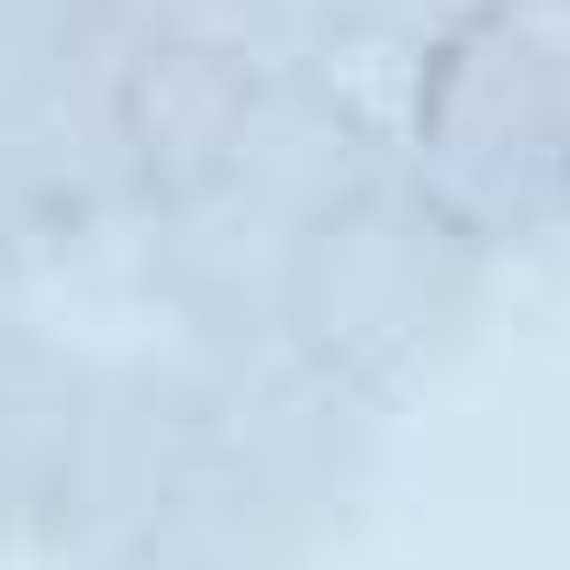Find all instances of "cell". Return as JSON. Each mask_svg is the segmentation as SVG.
I'll list each match as a JSON object with an SVG mask.
<instances>
[{"label":"cell","instance_id":"obj_1","mask_svg":"<svg viewBox=\"0 0 570 570\" xmlns=\"http://www.w3.org/2000/svg\"><path fill=\"white\" fill-rule=\"evenodd\" d=\"M202 381V459L124 570H325L392 470V414L303 347H257Z\"/></svg>","mask_w":570,"mask_h":570},{"label":"cell","instance_id":"obj_2","mask_svg":"<svg viewBox=\"0 0 570 570\" xmlns=\"http://www.w3.org/2000/svg\"><path fill=\"white\" fill-rule=\"evenodd\" d=\"M492 292L503 257H481L403 168H381L358 202H336L303 235L292 268V347L347 381L381 414H414L425 392H448L481 336H492Z\"/></svg>","mask_w":570,"mask_h":570},{"label":"cell","instance_id":"obj_3","mask_svg":"<svg viewBox=\"0 0 570 570\" xmlns=\"http://www.w3.org/2000/svg\"><path fill=\"white\" fill-rule=\"evenodd\" d=\"M392 168L481 257H525L570 235V12L559 0H492L425 68Z\"/></svg>","mask_w":570,"mask_h":570},{"label":"cell","instance_id":"obj_4","mask_svg":"<svg viewBox=\"0 0 570 570\" xmlns=\"http://www.w3.org/2000/svg\"><path fill=\"white\" fill-rule=\"evenodd\" d=\"M292 268H303V224L257 202L246 179H202L179 202H146L124 235V279L157 325V347L235 370L257 347H292Z\"/></svg>","mask_w":570,"mask_h":570},{"label":"cell","instance_id":"obj_5","mask_svg":"<svg viewBox=\"0 0 570 570\" xmlns=\"http://www.w3.org/2000/svg\"><path fill=\"white\" fill-rule=\"evenodd\" d=\"M202 358L179 347H90V403L68 436V481H57V525H46V570H124L157 514L179 503L190 459H202Z\"/></svg>","mask_w":570,"mask_h":570},{"label":"cell","instance_id":"obj_6","mask_svg":"<svg viewBox=\"0 0 570 570\" xmlns=\"http://www.w3.org/2000/svg\"><path fill=\"white\" fill-rule=\"evenodd\" d=\"M135 168L112 135V57H57L35 90L0 101V257L12 268H68V257H124L135 235Z\"/></svg>","mask_w":570,"mask_h":570},{"label":"cell","instance_id":"obj_7","mask_svg":"<svg viewBox=\"0 0 570 570\" xmlns=\"http://www.w3.org/2000/svg\"><path fill=\"white\" fill-rule=\"evenodd\" d=\"M257 79L202 57V46H168V35H135L112 57V135H124V168H135V202H179L224 168L235 124H246Z\"/></svg>","mask_w":570,"mask_h":570},{"label":"cell","instance_id":"obj_8","mask_svg":"<svg viewBox=\"0 0 570 570\" xmlns=\"http://www.w3.org/2000/svg\"><path fill=\"white\" fill-rule=\"evenodd\" d=\"M381 168H392V135H381L370 112H347L314 68H292V79H257V101H246V124H235V146H224L213 179H246L257 202H279V213L314 235V224H325L336 202H358Z\"/></svg>","mask_w":570,"mask_h":570},{"label":"cell","instance_id":"obj_9","mask_svg":"<svg viewBox=\"0 0 570 570\" xmlns=\"http://www.w3.org/2000/svg\"><path fill=\"white\" fill-rule=\"evenodd\" d=\"M79 403H90V347L79 336L35 325V336L0 347V559H46Z\"/></svg>","mask_w":570,"mask_h":570},{"label":"cell","instance_id":"obj_10","mask_svg":"<svg viewBox=\"0 0 570 570\" xmlns=\"http://www.w3.org/2000/svg\"><path fill=\"white\" fill-rule=\"evenodd\" d=\"M481 12H492V0H314V79L403 146V112H414L425 68Z\"/></svg>","mask_w":570,"mask_h":570},{"label":"cell","instance_id":"obj_11","mask_svg":"<svg viewBox=\"0 0 570 570\" xmlns=\"http://www.w3.org/2000/svg\"><path fill=\"white\" fill-rule=\"evenodd\" d=\"M135 35L202 46L246 79H292L314 68V0H135Z\"/></svg>","mask_w":570,"mask_h":570},{"label":"cell","instance_id":"obj_12","mask_svg":"<svg viewBox=\"0 0 570 570\" xmlns=\"http://www.w3.org/2000/svg\"><path fill=\"white\" fill-rule=\"evenodd\" d=\"M57 57H68L57 0H0V101H12V90H35Z\"/></svg>","mask_w":570,"mask_h":570},{"label":"cell","instance_id":"obj_13","mask_svg":"<svg viewBox=\"0 0 570 570\" xmlns=\"http://www.w3.org/2000/svg\"><path fill=\"white\" fill-rule=\"evenodd\" d=\"M12 336H35V268L0 257V347H12Z\"/></svg>","mask_w":570,"mask_h":570}]
</instances>
